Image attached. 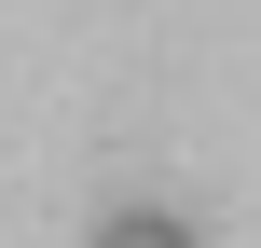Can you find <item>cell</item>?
Masks as SVG:
<instances>
[{
	"instance_id": "cell-1",
	"label": "cell",
	"mask_w": 261,
	"mask_h": 248,
	"mask_svg": "<svg viewBox=\"0 0 261 248\" xmlns=\"http://www.w3.org/2000/svg\"><path fill=\"white\" fill-rule=\"evenodd\" d=\"M96 248H206V235H193L179 207H110V221H96Z\"/></svg>"
}]
</instances>
